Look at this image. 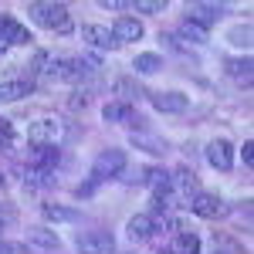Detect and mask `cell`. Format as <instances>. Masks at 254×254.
Here are the masks:
<instances>
[{
	"mask_svg": "<svg viewBox=\"0 0 254 254\" xmlns=\"http://www.w3.org/2000/svg\"><path fill=\"white\" fill-rule=\"evenodd\" d=\"M31 71L48 81H85L78 58H64V55H51V51H38Z\"/></svg>",
	"mask_w": 254,
	"mask_h": 254,
	"instance_id": "cell-1",
	"label": "cell"
},
{
	"mask_svg": "<svg viewBox=\"0 0 254 254\" xmlns=\"http://www.w3.org/2000/svg\"><path fill=\"white\" fill-rule=\"evenodd\" d=\"M75 136V129L68 126V119H58V116H41L27 126V139L34 146H61Z\"/></svg>",
	"mask_w": 254,
	"mask_h": 254,
	"instance_id": "cell-2",
	"label": "cell"
},
{
	"mask_svg": "<svg viewBox=\"0 0 254 254\" xmlns=\"http://www.w3.org/2000/svg\"><path fill=\"white\" fill-rule=\"evenodd\" d=\"M27 17L48 27V31H58V34H71L75 24L68 17V7L64 3H51V0H38V3H27Z\"/></svg>",
	"mask_w": 254,
	"mask_h": 254,
	"instance_id": "cell-3",
	"label": "cell"
},
{
	"mask_svg": "<svg viewBox=\"0 0 254 254\" xmlns=\"http://www.w3.org/2000/svg\"><path fill=\"white\" fill-rule=\"evenodd\" d=\"M126 173V153L122 149H102L92 163V173L88 180H95L98 187L105 183V180H119V176Z\"/></svg>",
	"mask_w": 254,
	"mask_h": 254,
	"instance_id": "cell-4",
	"label": "cell"
},
{
	"mask_svg": "<svg viewBox=\"0 0 254 254\" xmlns=\"http://www.w3.org/2000/svg\"><path fill=\"white\" fill-rule=\"evenodd\" d=\"M112 248H116V237H112V231H102V227H88L75 237L78 254H112Z\"/></svg>",
	"mask_w": 254,
	"mask_h": 254,
	"instance_id": "cell-5",
	"label": "cell"
},
{
	"mask_svg": "<svg viewBox=\"0 0 254 254\" xmlns=\"http://www.w3.org/2000/svg\"><path fill=\"white\" fill-rule=\"evenodd\" d=\"M190 210H193L196 217H203V220H217V217L227 214V203H224V196L207 193V190H196V193L190 196Z\"/></svg>",
	"mask_w": 254,
	"mask_h": 254,
	"instance_id": "cell-6",
	"label": "cell"
},
{
	"mask_svg": "<svg viewBox=\"0 0 254 254\" xmlns=\"http://www.w3.org/2000/svg\"><path fill=\"white\" fill-rule=\"evenodd\" d=\"M196 190H200V183H196V173L190 170V166L170 170V193H173L176 200H190Z\"/></svg>",
	"mask_w": 254,
	"mask_h": 254,
	"instance_id": "cell-7",
	"label": "cell"
},
{
	"mask_svg": "<svg viewBox=\"0 0 254 254\" xmlns=\"http://www.w3.org/2000/svg\"><path fill=\"white\" fill-rule=\"evenodd\" d=\"M81 41H85L88 48H95V51H116V48H122V44L112 38V31L102 27V24H81Z\"/></svg>",
	"mask_w": 254,
	"mask_h": 254,
	"instance_id": "cell-8",
	"label": "cell"
},
{
	"mask_svg": "<svg viewBox=\"0 0 254 254\" xmlns=\"http://www.w3.org/2000/svg\"><path fill=\"white\" fill-rule=\"evenodd\" d=\"M31 34H27V27L17 24L14 17H7V14H0V51H7V48H17V44H27Z\"/></svg>",
	"mask_w": 254,
	"mask_h": 254,
	"instance_id": "cell-9",
	"label": "cell"
},
{
	"mask_svg": "<svg viewBox=\"0 0 254 254\" xmlns=\"http://www.w3.org/2000/svg\"><path fill=\"white\" fill-rule=\"evenodd\" d=\"M224 3H187V20H193V24H200L203 31L210 27V24H217V20L224 17Z\"/></svg>",
	"mask_w": 254,
	"mask_h": 254,
	"instance_id": "cell-10",
	"label": "cell"
},
{
	"mask_svg": "<svg viewBox=\"0 0 254 254\" xmlns=\"http://www.w3.org/2000/svg\"><path fill=\"white\" fill-rule=\"evenodd\" d=\"M207 163L220 170V173H227L231 166H234V146L227 142V139H214L210 146H207Z\"/></svg>",
	"mask_w": 254,
	"mask_h": 254,
	"instance_id": "cell-11",
	"label": "cell"
},
{
	"mask_svg": "<svg viewBox=\"0 0 254 254\" xmlns=\"http://www.w3.org/2000/svg\"><path fill=\"white\" fill-rule=\"evenodd\" d=\"M149 102L156 112H187L190 109V98L183 92H149Z\"/></svg>",
	"mask_w": 254,
	"mask_h": 254,
	"instance_id": "cell-12",
	"label": "cell"
},
{
	"mask_svg": "<svg viewBox=\"0 0 254 254\" xmlns=\"http://www.w3.org/2000/svg\"><path fill=\"white\" fill-rule=\"evenodd\" d=\"M58 163H61L58 146H34L31 156H27V166H38V170H55Z\"/></svg>",
	"mask_w": 254,
	"mask_h": 254,
	"instance_id": "cell-13",
	"label": "cell"
},
{
	"mask_svg": "<svg viewBox=\"0 0 254 254\" xmlns=\"http://www.w3.org/2000/svg\"><path fill=\"white\" fill-rule=\"evenodd\" d=\"M27 244H31V248H38V251H44V254H55L61 248L58 234H55V231H48V227H31V231H27Z\"/></svg>",
	"mask_w": 254,
	"mask_h": 254,
	"instance_id": "cell-14",
	"label": "cell"
},
{
	"mask_svg": "<svg viewBox=\"0 0 254 254\" xmlns=\"http://www.w3.org/2000/svg\"><path fill=\"white\" fill-rule=\"evenodd\" d=\"M24 187H27V190H51V187H58V176H55V170L27 166V170H24Z\"/></svg>",
	"mask_w": 254,
	"mask_h": 254,
	"instance_id": "cell-15",
	"label": "cell"
},
{
	"mask_svg": "<svg viewBox=\"0 0 254 254\" xmlns=\"http://www.w3.org/2000/svg\"><path fill=\"white\" fill-rule=\"evenodd\" d=\"M41 217L51 220V224H81V214L71 207H61V203H41Z\"/></svg>",
	"mask_w": 254,
	"mask_h": 254,
	"instance_id": "cell-16",
	"label": "cell"
},
{
	"mask_svg": "<svg viewBox=\"0 0 254 254\" xmlns=\"http://www.w3.org/2000/svg\"><path fill=\"white\" fill-rule=\"evenodd\" d=\"M112 38H116L119 44L139 41V38H142V24H139L136 17H119L116 24H112Z\"/></svg>",
	"mask_w": 254,
	"mask_h": 254,
	"instance_id": "cell-17",
	"label": "cell"
},
{
	"mask_svg": "<svg viewBox=\"0 0 254 254\" xmlns=\"http://www.w3.org/2000/svg\"><path fill=\"white\" fill-rule=\"evenodd\" d=\"M224 71H227L234 81H241V85H251L254 61L248 58V55H244V58H231V61H224Z\"/></svg>",
	"mask_w": 254,
	"mask_h": 254,
	"instance_id": "cell-18",
	"label": "cell"
},
{
	"mask_svg": "<svg viewBox=\"0 0 254 254\" xmlns=\"http://www.w3.org/2000/svg\"><path fill=\"white\" fill-rule=\"evenodd\" d=\"M102 116H105V122H126V126H132V122H136V109H132V105H126V102H109V105H105V109H102Z\"/></svg>",
	"mask_w": 254,
	"mask_h": 254,
	"instance_id": "cell-19",
	"label": "cell"
},
{
	"mask_svg": "<svg viewBox=\"0 0 254 254\" xmlns=\"http://www.w3.org/2000/svg\"><path fill=\"white\" fill-rule=\"evenodd\" d=\"M31 92H34V85H31V81H24V78L0 81V102H20V98H27Z\"/></svg>",
	"mask_w": 254,
	"mask_h": 254,
	"instance_id": "cell-20",
	"label": "cell"
},
{
	"mask_svg": "<svg viewBox=\"0 0 254 254\" xmlns=\"http://www.w3.org/2000/svg\"><path fill=\"white\" fill-rule=\"evenodd\" d=\"M170 251H173V254H200V237L190 234V231H176Z\"/></svg>",
	"mask_w": 254,
	"mask_h": 254,
	"instance_id": "cell-21",
	"label": "cell"
},
{
	"mask_svg": "<svg viewBox=\"0 0 254 254\" xmlns=\"http://www.w3.org/2000/svg\"><path fill=\"white\" fill-rule=\"evenodd\" d=\"M132 146H139V149H146V153H153V156H163L170 146L163 142V139H156V136H149L146 129L142 132H132Z\"/></svg>",
	"mask_w": 254,
	"mask_h": 254,
	"instance_id": "cell-22",
	"label": "cell"
},
{
	"mask_svg": "<svg viewBox=\"0 0 254 254\" xmlns=\"http://www.w3.org/2000/svg\"><path fill=\"white\" fill-rule=\"evenodd\" d=\"M116 95H119V102L132 105V102H139V98L146 95V88H139L132 78H119V81H116Z\"/></svg>",
	"mask_w": 254,
	"mask_h": 254,
	"instance_id": "cell-23",
	"label": "cell"
},
{
	"mask_svg": "<svg viewBox=\"0 0 254 254\" xmlns=\"http://www.w3.org/2000/svg\"><path fill=\"white\" fill-rule=\"evenodd\" d=\"M146 187L153 190V196L170 193V170H146Z\"/></svg>",
	"mask_w": 254,
	"mask_h": 254,
	"instance_id": "cell-24",
	"label": "cell"
},
{
	"mask_svg": "<svg viewBox=\"0 0 254 254\" xmlns=\"http://www.w3.org/2000/svg\"><path fill=\"white\" fill-rule=\"evenodd\" d=\"M159 68H163V58H159V55H153V51L136 55V61H132V71H136V75H156Z\"/></svg>",
	"mask_w": 254,
	"mask_h": 254,
	"instance_id": "cell-25",
	"label": "cell"
},
{
	"mask_svg": "<svg viewBox=\"0 0 254 254\" xmlns=\"http://www.w3.org/2000/svg\"><path fill=\"white\" fill-rule=\"evenodd\" d=\"M180 41H187V44H203L207 41V31L200 27V24H193V20H180V34H176Z\"/></svg>",
	"mask_w": 254,
	"mask_h": 254,
	"instance_id": "cell-26",
	"label": "cell"
},
{
	"mask_svg": "<svg viewBox=\"0 0 254 254\" xmlns=\"http://www.w3.org/2000/svg\"><path fill=\"white\" fill-rule=\"evenodd\" d=\"M227 38H231V44H237V48L248 51V48H251V27H248V24H244V27H231Z\"/></svg>",
	"mask_w": 254,
	"mask_h": 254,
	"instance_id": "cell-27",
	"label": "cell"
},
{
	"mask_svg": "<svg viewBox=\"0 0 254 254\" xmlns=\"http://www.w3.org/2000/svg\"><path fill=\"white\" fill-rule=\"evenodd\" d=\"M163 7H166L163 0H136L132 3V10H142V14H159Z\"/></svg>",
	"mask_w": 254,
	"mask_h": 254,
	"instance_id": "cell-28",
	"label": "cell"
},
{
	"mask_svg": "<svg viewBox=\"0 0 254 254\" xmlns=\"http://www.w3.org/2000/svg\"><path fill=\"white\" fill-rule=\"evenodd\" d=\"M98 190V183L95 180H85V183H78V190H75V196H78V200H85V196H92Z\"/></svg>",
	"mask_w": 254,
	"mask_h": 254,
	"instance_id": "cell-29",
	"label": "cell"
},
{
	"mask_svg": "<svg viewBox=\"0 0 254 254\" xmlns=\"http://www.w3.org/2000/svg\"><path fill=\"white\" fill-rule=\"evenodd\" d=\"M98 7L102 10H132V3H126V0H102Z\"/></svg>",
	"mask_w": 254,
	"mask_h": 254,
	"instance_id": "cell-30",
	"label": "cell"
},
{
	"mask_svg": "<svg viewBox=\"0 0 254 254\" xmlns=\"http://www.w3.org/2000/svg\"><path fill=\"white\" fill-rule=\"evenodd\" d=\"M241 159H244V166H251V163H254V142H251V139L241 146Z\"/></svg>",
	"mask_w": 254,
	"mask_h": 254,
	"instance_id": "cell-31",
	"label": "cell"
},
{
	"mask_svg": "<svg viewBox=\"0 0 254 254\" xmlns=\"http://www.w3.org/2000/svg\"><path fill=\"white\" fill-rule=\"evenodd\" d=\"M88 92H81V95H71V102H68V105H71V109H85V105H88Z\"/></svg>",
	"mask_w": 254,
	"mask_h": 254,
	"instance_id": "cell-32",
	"label": "cell"
},
{
	"mask_svg": "<svg viewBox=\"0 0 254 254\" xmlns=\"http://www.w3.org/2000/svg\"><path fill=\"white\" fill-rule=\"evenodd\" d=\"M0 136H3V139H10V142H14V126H10L7 119H0Z\"/></svg>",
	"mask_w": 254,
	"mask_h": 254,
	"instance_id": "cell-33",
	"label": "cell"
},
{
	"mask_svg": "<svg viewBox=\"0 0 254 254\" xmlns=\"http://www.w3.org/2000/svg\"><path fill=\"white\" fill-rule=\"evenodd\" d=\"M10 146H14L10 139H3V136H0V149H10Z\"/></svg>",
	"mask_w": 254,
	"mask_h": 254,
	"instance_id": "cell-34",
	"label": "cell"
},
{
	"mask_svg": "<svg viewBox=\"0 0 254 254\" xmlns=\"http://www.w3.org/2000/svg\"><path fill=\"white\" fill-rule=\"evenodd\" d=\"M156 254H173V251H170V248H163V251H156Z\"/></svg>",
	"mask_w": 254,
	"mask_h": 254,
	"instance_id": "cell-35",
	"label": "cell"
},
{
	"mask_svg": "<svg viewBox=\"0 0 254 254\" xmlns=\"http://www.w3.org/2000/svg\"><path fill=\"white\" fill-rule=\"evenodd\" d=\"M3 183H7V176H3V173H0V187H3Z\"/></svg>",
	"mask_w": 254,
	"mask_h": 254,
	"instance_id": "cell-36",
	"label": "cell"
},
{
	"mask_svg": "<svg viewBox=\"0 0 254 254\" xmlns=\"http://www.w3.org/2000/svg\"><path fill=\"white\" fill-rule=\"evenodd\" d=\"M0 231H3V227H0Z\"/></svg>",
	"mask_w": 254,
	"mask_h": 254,
	"instance_id": "cell-37",
	"label": "cell"
}]
</instances>
